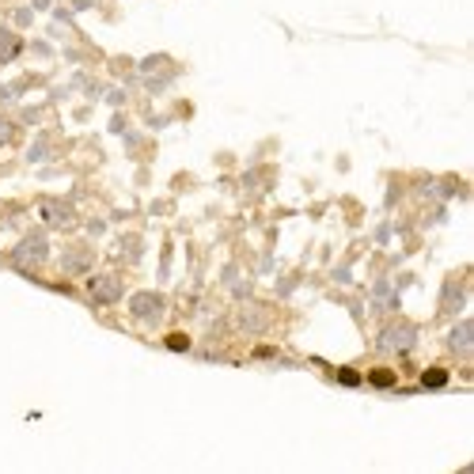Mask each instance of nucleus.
Wrapping results in <instances>:
<instances>
[{
	"label": "nucleus",
	"instance_id": "9d476101",
	"mask_svg": "<svg viewBox=\"0 0 474 474\" xmlns=\"http://www.w3.org/2000/svg\"><path fill=\"white\" fill-rule=\"evenodd\" d=\"M19 50H23V42H19L16 34L8 31V27H0V61H12Z\"/></svg>",
	"mask_w": 474,
	"mask_h": 474
},
{
	"label": "nucleus",
	"instance_id": "f8f14e48",
	"mask_svg": "<svg viewBox=\"0 0 474 474\" xmlns=\"http://www.w3.org/2000/svg\"><path fill=\"white\" fill-rule=\"evenodd\" d=\"M338 383H342V387H360L364 375H360L357 368H338Z\"/></svg>",
	"mask_w": 474,
	"mask_h": 474
},
{
	"label": "nucleus",
	"instance_id": "423d86ee",
	"mask_svg": "<svg viewBox=\"0 0 474 474\" xmlns=\"http://www.w3.org/2000/svg\"><path fill=\"white\" fill-rule=\"evenodd\" d=\"M42 220L50 224V228H69L72 224V205L69 201H57V198H50V201H42Z\"/></svg>",
	"mask_w": 474,
	"mask_h": 474
},
{
	"label": "nucleus",
	"instance_id": "1a4fd4ad",
	"mask_svg": "<svg viewBox=\"0 0 474 474\" xmlns=\"http://www.w3.org/2000/svg\"><path fill=\"white\" fill-rule=\"evenodd\" d=\"M364 383H372V387H380V391H391L398 383V375H395V368H372V372L364 375Z\"/></svg>",
	"mask_w": 474,
	"mask_h": 474
},
{
	"label": "nucleus",
	"instance_id": "2eb2a0df",
	"mask_svg": "<svg viewBox=\"0 0 474 474\" xmlns=\"http://www.w3.org/2000/svg\"><path fill=\"white\" fill-rule=\"evenodd\" d=\"M8 137H12V122H4V118H0V145H4Z\"/></svg>",
	"mask_w": 474,
	"mask_h": 474
},
{
	"label": "nucleus",
	"instance_id": "ddd939ff",
	"mask_svg": "<svg viewBox=\"0 0 474 474\" xmlns=\"http://www.w3.org/2000/svg\"><path fill=\"white\" fill-rule=\"evenodd\" d=\"M163 345L175 349V353H186V349H190V338H186V334H167V342H163Z\"/></svg>",
	"mask_w": 474,
	"mask_h": 474
},
{
	"label": "nucleus",
	"instance_id": "7ed1b4c3",
	"mask_svg": "<svg viewBox=\"0 0 474 474\" xmlns=\"http://www.w3.org/2000/svg\"><path fill=\"white\" fill-rule=\"evenodd\" d=\"M87 296H92L95 304H118V300H122V281H118L114 274H99L87 281Z\"/></svg>",
	"mask_w": 474,
	"mask_h": 474
},
{
	"label": "nucleus",
	"instance_id": "f257e3e1",
	"mask_svg": "<svg viewBox=\"0 0 474 474\" xmlns=\"http://www.w3.org/2000/svg\"><path fill=\"white\" fill-rule=\"evenodd\" d=\"M413 345H418V327L406 319L387 322L380 330V338H375V349H383V353H410Z\"/></svg>",
	"mask_w": 474,
	"mask_h": 474
},
{
	"label": "nucleus",
	"instance_id": "6e6552de",
	"mask_svg": "<svg viewBox=\"0 0 474 474\" xmlns=\"http://www.w3.org/2000/svg\"><path fill=\"white\" fill-rule=\"evenodd\" d=\"M448 380H451V372H448V368H440V364H433V368H425V372H421V387H425V391L448 387Z\"/></svg>",
	"mask_w": 474,
	"mask_h": 474
},
{
	"label": "nucleus",
	"instance_id": "0eeeda50",
	"mask_svg": "<svg viewBox=\"0 0 474 474\" xmlns=\"http://www.w3.org/2000/svg\"><path fill=\"white\" fill-rule=\"evenodd\" d=\"M463 304H466L463 285H459V281H448V285H444V296H440V311H444V315H459V311H463Z\"/></svg>",
	"mask_w": 474,
	"mask_h": 474
},
{
	"label": "nucleus",
	"instance_id": "4468645a",
	"mask_svg": "<svg viewBox=\"0 0 474 474\" xmlns=\"http://www.w3.org/2000/svg\"><path fill=\"white\" fill-rule=\"evenodd\" d=\"M274 345H258V349H254V357H262V360H269V357H274Z\"/></svg>",
	"mask_w": 474,
	"mask_h": 474
},
{
	"label": "nucleus",
	"instance_id": "39448f33",
	"mask_svg": "<svg viewBox=\"0 0 474 474\" xmlns=\"http://www.w3.org/2000/svg\"><path fill=\"white\" fill-rule=\"evenodd\" d=\"M448 349L455 353V357H471L474 353V322L471 319H459L455 327H451V334H448Z\"/></svg>",
	"mask_w": 474,
	"mask_h": 474
},
{
	"label": "nucleus",
	"instance_id": "9b49d317",
	"mask_svg": "<svg viewBox=\"0 0 474 474\" xmlns=\"http://www.w3.org/2000/svg\"><path fill=\"white\" fill-rule=\"evenodd\" d=\"M87 266H92V254L87 251H69V258H65V269H69V274H84Z\"/></svg>",
	"mask_w": 474,
	"mask_h": 474
},
{
	"label": "nucleus",
	"instance_id": "f03ea898",
	"mask_svg": "<svg viewBox=\"0 0 474 474\" xmlns=\"http://www.w3.org/2000/svg\"><path fill=\"white\" fill-rule=\"evenodd\" d=\"M50 258V243L42 231H31V236H23L16 243V251H12V262H16L19 269H39L42 262Z\"/></svg>",
	"mask_w": 474,
	"mask_h": 474
},
{
	"label": "nucleus",
	"instance_id": "20e7f679",
	"mask_svg": "<svg viewBox=\"0 0 474 474\" xmlns=\"http://www.w3.org/2000/svg\"><path fill=\"white\" fill-rule=\"evenodd\" d=\"M130 311H133V319H141V322H156L163 315V296L160 292H137V296L130 300Z\"/></svg>",
	"mask_w": 474,
	"mask_h": 474
}]
</instances>
